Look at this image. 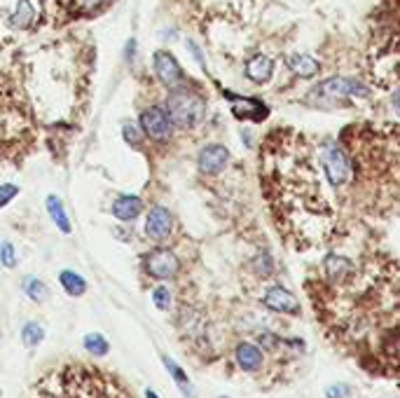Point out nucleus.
Masks as SVG:
<instances>
[{
  "label": "nucleus",
  "mask_w": 400,
  "mask_h": 398,
  "mask_svg": "<svg viewBox=\"0 0 400 398\" xmlns=\"http://www.w3.org/2000/svg\"><path fill=\"white\" fill-rule=\"evenodd\" d=\"M166 113H169L171 122H175L178 127H195L206 115V103L199 94L180 90L173 92L169 101H166Z\"/></svg>",
  "instance_id": "nucleus-1"
},
{
  "label": "nucleus",
  "mask_w": 400,
  "mask_h": 398,
  "mask_svg": "<svg viewBox=\"0 0 400 398\" xmlns=\"http://www.w3.org/2000/svg\"><path fill=\"white\" fill-rule=\"evenodd\" d=\"M367 87L363 82H358L356 77H333L325 82L316 85L309 92V101L316 106H333V103L344 101L349 97H365Z\"/></svg>",
  "instance_id": "nucleus-2"
},
{
  "label": "nucleus",
  "mask_w": 400,
  "mask_h": 398,
  "mask_svg": "<svg viewBox=\"0 0 400 398\" xmlns=\"http://www.w3.org/2000/svg\"><path fill=\"white\" fill-rule=\"evenodd\" d=\"M321 162H323V171L325 178L333 188H340L344 183H349L351 178V162L347 153L337 146V143H328L321 150Z\"/></svg>",
  "instance_id": "nucleus-3"
},
{
  "label": "nucleus",
  "mask_w": 400,
  "mask_h": 398,
  "mask_svg": "<svg viewBox=\"0 0 400 398\" xmlns=\"http://www.w3.org/2000/svg\"><path fill=\"white\" fill-rule=\"evenodd\" d=\"M141 127H143V131L155 141H166L173 134V122H171L169 113L162 108H157V106L143 110Z\"/></svg>",
  "instance_id": "nucleus-4"
},
{
  "label": "nucleus",
  "mask_w": 400,
  "mask_h": 398,
  "mask_svg": "<svg viewBox=\"0 0 400 398\" xmlns=\"http://www.w3.org/2000/svg\"><path fill=\"white\" fill-rule=\"evenodd\" d=\"M146 267H148L150 276H155V279H171V276L178 274L180 262H178V258H175L169 249H157V251H153L148 256Z\"/></svg>",
  "instance_id": "nucleus-5"
},
{
  "label": "nucleus",
  "mask_w": 400,
  "mask_h": 398,
  "mask_svg": "<svg viewBox=\"0 0 400 398\" xmlns=\"http://www.w3.org/2000/svg\"><path fill=\"white\" fill-rule=\"evenodd\" d=\"M262 302H265V307H269L271 312H279V314H300L298 298H295L291 291H286L283 286H271V289H267Z\"/></svg>",
  "instance_id": "nucleus-6"
},
{
  "label": "nucleus",
  "mask_w": 400,
  "mask_h": 398,
  "mask_svg": "<svg viewBox=\"0 0 400 398\" xmlns=\"http://www.w3.org/2000/svg\"><path fill=\"white\" fill-rule=\"evenodd\" d=\"M229 162V150L225 146H218V143H211V146L202 148V153H199V171L202 173H220L222 169L227 166Z\"/></svg>",
  "instance_id": "nucleus-7"
},
{
  "label": "nucleus",
  "mask_w": 400,
  "mask_h": 398,
  "mask_svg": "<svg viewBox=\"0 0 400 398\" xmlns=\"http://www.w3.org/2000/svg\"><path fill=\"white\" fill-rule=\"evenodd\" d=\"M171 227H173V218H171V213L164 209V206H155V209L148 213L146 232H148L150 239L162 242V239H166L171 235Z\"/></svg>",
  "instance_id": "nucleus-8"
},
{
  "label": "nucleus",
  "mask_w": 400,
  "mask_h": 398,
  "mask_svg": "<svg viewBox=\"0 0 400 398\" xmlns=\"http://www.w3.org/2000/svg\"><path fill=\"white\" fill-rule=\"evenodd\" d=\"M155 73L164 85H178L183 80V68L178 66V61H175L173 54H169V52L155 54Z\"/></svg>",
  "instance_id": "nucleus-9"
},
{
  "label": "nucleus",
  "mask_w": 400,
  "mask_h": 398,
  "mask_svg": "<svg viewBox=\"0 0 400 398\" xmlns=\"http://www.w3.org/2000/svg\"><path fill=\"white\" fill-rule=\"evenodd\" d=\"M271 73H274V61H271L267 54H255V57H251L246 63V75L255 85H265L271 77Z\"/></svg>",
  "instance_id": "nucleus-10"
},
{
  "label": "nucleus",
  "mask_w": 400,
  "mask_h": 398,
  "mask_svg": "<svg viewBox=\"0 0 400 398\" xmlns=\"http://www.w3.org/2000/svg\"><path fill=\"white\" fill-rule=\"evenodd\" d=\"M262 361H265V356H262L260 347L251 345V342H242V345L237 347V363L242 365L246 372H255L262 368Z\"/></svg>",
  "instance_id": "nucleus-11"
},
{
  "label": "nucleus",
  "mask_w": 400,
  "mask_h": 398,
  "mask_svg": "<svg viewBox=\"0 0 400 398\" xmlns=\"http://www.w3.org/2000/svg\"><path fill=\"white\" fill-rule=\"evenodd\" d=\"M229 99L234 101L232 110H234L237 117H251V119H265L267 117V106H262L260 101L244 99V97H232V94H229Z\"/></svg>",
  "instance_id": "nucleus-12"
},
{
  "label": "nucleus",
  "mask_w": 400,
  "mask_h": 398,
  "mask_svg": "<svg viewBox=\"0 0 400 398\" xmlns=\"http://www.w3.org/2000/svg\"><path fill=\"white\" fill-rule=\"evenodd\" d=\"M141 211H143V202L139 197H131V195H122L113 204V213L119 220H134Z\"/></svg>",
  "instance_id": "nucleus-13"
},
{
  "label": "nucleus",
  "mask_w": 400,
  "mask_h": 398,
  "mask_svg": "<svg viewBox=\"0 0 400 398\" xmlns=\"http://www.w3.org/2000/svg\"><path fill=\"white\" fill-rule=\"evenodd\" d=\"M288 66H291L293 73L300 77H314L318 70H321L318 61L311 59L309 54H293V57H288Z\"/></svg>",
  "instance_id": "nucleus-14"
},
{
  "label": "nucleus",
  "mask_w": 400,
  "mask_h": 398,
  "mask_svg": "<svg viewBox=\"0 0 400 398\" xmlns=\"http://www.w3.org/2000/svg\"><path fill=\"white\" fill-rule=\"evenodd\" d=\"M47 211H50V216L52 220L57 222V227L61 230V232H70V220L66 216V211H63V204H61V199L57 195H50L47 197Z\"/></svg>",
  "instance_id": "nucleus-15"
},
{
  "label": "nucleus",
  "mask_w": 400,
  "mask_h": 398,
  "mask_svg": "<svg viewBox=\"0 0 400 398\" xmlns=\"http://www.w3.org/2000/svg\"><path fill=\"white\" fill-rule=\"evenodd\" d=\"M61 286L63 289H66V293L68 296H82V293L87 291V281L80 274H75V272H70V269H63L61 272Z\"/></svg>",
  "instance_id": "nucleus-16"
},
{
  "label": "nucleus",
  "mask_w": 400,
  "mask_h": 398,
  "mask_svg": "<svg viewBox=\"0 0 400 398\" xmlns=\"http://www.w3.org/2000/svg\"><path fill=\"white\" fill-rule=\"evenodd\" d=\"M164 365H166V370L171 372V377L175 380V384L180 387V392L185 394V396H192V389H190V380H188V375L185 372H183V368L178 363L173 361V358H169V356H164Z\"/></svg>",
  "instance_id": "nucleus-17"
},
{
  "label": "nucleus",
  "mask_w": 400,
  "mask_h": 398,
  "mask_svg": "<svg viewBox=\"0 0 400 398\" xmlns=\"http://www.w3.org/2000/svg\"><path fill=\"white\" fill-rule=\"evenodd\" d=\"M23 291H26V296L33 300V302H45L50 298V291H47V286L40 281L36 276H28L26 284H23Z\"/></svg>",
  "instance_id": "nucleus-18"
},
{
  "label": "nucleus",
  "mask_w": 400,
  "mask_h": 398,
  "mask_svg": "<svg viewBox=\"0 0 400 398\" xmlns=\"http://www.w3.org/2000/svg\"><path fill=\"white\" fill-rule=\"evenodd\" d=\"M33 17H36L33 5H31L28 0H21V3L17 5V10H14V14L10 17V21L14 23V26L23 28V26H28V23L33 21Z\"/></svg>",
  "instance_id": "nucleus-19"
},
{
  "label": "nucleus",
  "mask_w": 400,
  "mask_h": 398,
  "mask_svg": "<svg viewBox=\"0 0 400 398\" xmlns=\"http://www.w3.org/2000/svg\"><path fill=\"white\" fill-rule=\"evenodd\" d=\"M85 349L94 356H106L108 354V340L101 335V333H90V335L85 338Z\"/></svg>",
  "instance_id": "nucleus-20"
},
{
  "label": "nucleus",
  "mask_w": 400,
  "mask_h": 398,
  "mask_svg": "<svg viewBox=\"0 0 400 398\" xmlns=\"http://www.w3.org/2000/svg\"><path fill=\"white\" fill-rule=\"evenodd\" d=\"M43 338H45L43 326H38V323H26V326H23V330H21V340H23V345H26L28 349L38 347L40 342H43Z\"/></svg>",
  "instance_id": "nucleus-21"
},
{
  "label": "nucleus",
  "mask_w": 400,
  "mask_h": 398,
  "mask_svg": "<svg viewBox=\"0 0 400 398\" xmlns=\"http://www.w3.org/2000/svg\"><path fill=\"white\" fill-rule=\"evenodd\" d=\"M325 267H328V274L333 279H340L344 276L351 269V262L347 258H340V256H330L325 260Z\"/></svg>",
  "instance_id": "nucleus-22"
},
{
  "label": "nucleus",
  "mask_w": 400,
  "mask_h": 398,
  "mask_svg": "<svg viewBox=\"0 0 400 398\" xmlns=\"http://www.w3.org/2000/svg\"><path fill=\"white\" fill-rule=\"evenodd\" d=\"M0 262H3L7 269H12L14 265H17V253H14V246L10 242H5L3 246H0Z\"/></svg>",
  "instance_id": "nucleus-23"
},
{
  "label": "nucleus",
  "mask_w": 400,
  "mask_h": 398,
  "mask_svg": "<svg viewBox=\"0 0 400 398\" xmlns=\"http://www.w3.org/2000/svg\"><path fill=\"white\" fill-rule=\"evenodd\" d=\"M153 300H155V305H157V309H169V305H171V293H169V289H166V286H159V289H155L153 291Z\"/></svg>",
  "instance_id": "nucleus-24"
},
{
  "label": "nucleus",
  "mask_w": 400,
  "mask_h": 398,
  "mask_svg": "<svg viewBox=\"0 0 400 398\" xmlns=\"http://www.w3.org/2000/svg\"><path fill=\"white\" fill-rule=\"evenodd\" d=\"M17 193H19V188L12 185V183H5V185H0V209L10 204V199L17 197Z\"/></svg>",
  "instance_id": "nucleus-25"
},
{
  "label": "nucleus",
  "mask_w": 400,
  "mask_h": 398,
  "mask_svg": "<svg viewBox=\"0 0 400 398\" xmlns=\"http://www.w3.org/2000/svg\"><path fill=\"white\" fill-rule=\"evenodd\" d=\"M325 398H351L349 384H330L325 389Z\"/></svg>",
  "instance_id": "nucleus-26"
},
{
  "label": "nucleus",
  "mask_w": 400,
  "mask_h": 398,
  "mask_svg": "<svg viewBox=\"0 0 400 398\" xmlns=\"http://www.w3.org/2000/svg\"><path fill=\"white\" fill-rule=\"evenodd\" d=\"M124 139L129 141V143H134V146H139V141H141L139 129H136L134 124H124Z\"/></svg>",
  "instance_id": "nucleus-27"
},
{
  "label": "nucleus",
  "mask_w": 400,
  "mask_h": 398,
  "mask_svg": "<svg viewBox=\"0 0 400 398\" xmlns=\"http://www.w3.org/2000/svg\"><path fill=\"white\" fill-rule=\"evenodd\" d=\"M188 47H190V52L195 54V59H197V61H199V63H202V66H204V57H202V50H199V47H197L195 43H192V40H190V43H188Z\"/></svg>",
  "instance_id": "nucleus-28"
},
{
  "label": "nucleus",
  "mask_w": 400,
  "mask_h": 398,
  "mask_svg": "<svg viewBox=\"0 0 400 398\" xmlns=\"http://www.w3.org/2000/svg\"><path fill=\"white\" fill-rule=\"evenodd\" d=\"M394 108L398 110V113H400V92L396 94V97H394Z\"/></svg>",
  "instance_id": "nucleus-29"
},
{
  "label": "nucleus",
  "mask_w": 400,
  "mask_h": 398,
  "mask_svg": "<svg viewBox=\"0 0 400 398\" xmlns=\"http://www.w3.org/2000/svg\"><path fill=\"white\" fill-rule=\"evenodd\" d=\"M146 398H159L155 392H150V389H148V392H146Z\"/></svg>",
  "instance_id": "nucleus-30"
},
{
  "label": "nucleus",
  "mask_w": 400,
  "mask_h": 398,
  "mask_svg": "<svg viewBox=\"0 0 400 398\" xmlns=\"http://www.w3.org/2000/svg\"><path fill=\"white\" fill-rule=\"evenodd\" d=\"M87 5H96V3H101V0H85Z\"/></svg>",
  "instance_id": "nucleus-31"
}]
</instances>
